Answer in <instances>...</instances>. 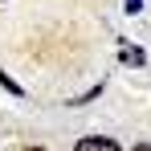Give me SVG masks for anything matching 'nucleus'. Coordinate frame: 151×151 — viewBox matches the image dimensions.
Wrapping results in <instances>:
<instances>
[{"mask_svg": "<svg viewBox=\"0 0 151 151\" xmlns=\"http://www.w3.org/2000/svg\"><path fill=\"white\" fill-rule=\"evenodd\" d=\"M78 151H123V147L106 135H86V139H78Z\"/></svg>", "mask_w": 151, "mask_h": 151, "instance_id": "1", "label": "nucleus"}, {"mask_svg": "<svg viewBox=\"0 0 151 151\" xmlns=\"http://www.w3.org/2000/svg\"><path fill=\"white\" fill-rule=\"evenodd\" d=\"M119 57H123V65H143L147 57H143V49H135V45H123L119 49Z\"/></svg>", "mask_w": 151, "mask_h": 151, "instance_id": "2", "label": "nucleus"}, {"mask_svg": "<svg viewBox=\"0 0 151 151\" xmlns=\"http://www.w3.org/2000/svg\"><path fill=\"white\" fill-rule=\"evenodd\" d=\"M127 4V12H139V8H143V0H123Z\"/></svg>", "mask_w": 151, "mask_h": 151, "instance_id": "3", "label": "nucleus"}, {"mask_svg": "<svg viewBox=\"0 0 151 151\" xmlns=\"http://www.w3.org/2000/svg\"><path fill=\"white\" fill-rule=\"evenodd\" d=\"M135 151H151V143H139V147H135Z\"/></svg>", "mask_w": 151, "mask_h": 151, "instance_id": "4", "label": "nucleus"}, {"mask_svg": "<svg viewBox=\"0 0 151 151\" xmlns=\"http://www.w3.org/2000/svg\"><path fill=\"white\" fill-rule=\"evenodd\" d=\"M25 151H45V147H25Z\"/></svg>", "mask_w": 151, "mask_h": 151, "instance_id": "5", "label": "nucleus"}]
</instances>
